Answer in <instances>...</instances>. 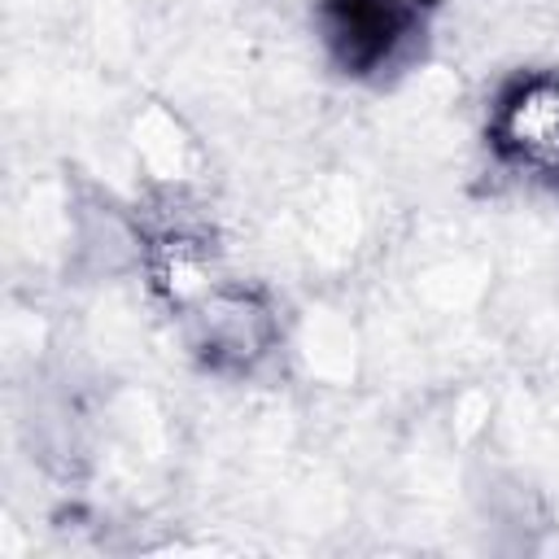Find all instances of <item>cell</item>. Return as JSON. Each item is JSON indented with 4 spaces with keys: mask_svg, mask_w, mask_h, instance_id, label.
Returning a JSON list of instances; mask_svg holds the SVG:
<instances>
[{
    "mask_svg": "<svg viewBox=\"0 0 559 559\" xmlns=\"http://www.w3.org/2000/svg\"><path fill=\"white\" fill-rule=\"evenodd\" d=\"M323 31L345 70H380L411 31V0H328Z\"/></svg>",
    "mask_w": 559,
    "mask_h": 559,
    "instance_id": "6da1fadb",
    "label": "cell"
},
{
    "mask_svg": "<svg viewBox=\"0 0 559 559\" xmlns=\"http://www.w3.org/2000/svg\"><path fill=\"white\" fill-rule=\"evenodd\" d=\"M498 144L537 170H559V74H537L520 83L493 122Z\"/></svg>",
    "mask_w": 559,
    "mask_h": 559,
    "instance_id": "7a4b0ae2",
    "label": "cell"
},
{
    "mask_svg": "<svg viewBox=\"0 0 559 559\" xmlns=\"http://www.w3.org/2000/svg\"><path fill=\"white\" fill-rule=\"evenodd\" d=\"M266 319L245 297H223L205 314V354L210 362H249L262 349Z\"/></svg>",
    "mask_w": 559,
    "mask_h": 559,
    "instance_id": "3957f363",
    "label": "cell"
}]
</instances>
